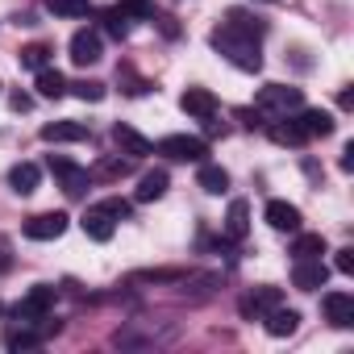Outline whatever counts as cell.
<instances>
[{"mask_svg": "<svg viewBox=\"0 0 354 354\" xmlns=\"http://www.w3.org/2000/svg\"><path fill=\"white\" fill-rule=\"evenodd\" d=\"M9 104H13L17 113H30V104H34V100H30L26 92H13V96H9Z\"/></svg>", "mask_w": 354, "mask_h": 354, "instance_id": "36", "label": "cell"}, {"mask_svg": "<svg viewBox=\"0 0 354 354\" xmlns=\"http://www.w3.org/2000/svg\"><path fill=\"white\" fill-rule=\"evenodd\" d=\"M267 5H275V0H267Z\"/></svg>", "mask_w": 354, "mask_h": 354, "instance_id": "38", "label": "cell"}, {"mask_svg": "<svg viewBox=\"0 0 354 354\" xmlns=\"http://www.w3.org/2000/svg\"><path fill=\"white\" fill-rule=\"evenodd\" d=\"M225 26H234V30H242V34H254V38H263V30H267L259 17H246L242 9H230V21H225Z\"/></svg>", "mask_w": 354, "mask_h": 354, "instance_id": "31", "label": "cell"}, {"mask_svg": "<svg viewBox=\"0 0 354 354\" xmlns=\"http://www.w3.org/2000/svg\"><path fill=\"white\" fill-rule=\"evenodd\" d=\"M196 184H201L209 196H221V192H230V171H225V167H217V162H201Z\"/></svg>", "mask_w": 354, "mask_h": 354, "instance_id": "18", "label": "cell"}, {"mask_svg": "<svg viewBox=\"0 0 354 354\" xmlns=\"http://www.w3.org/2000/svg\"><path fill=\"white\" fill-rule=\"evenodd\" d=\"M250 234V205L246 201H234L230 213H225V238L230 242H242Z\"/></svg>", "mask_w": 354, "mask_h": 354, "instance_id": "20", "label": "cell"}, {"mask_svg": "<svg viewBox=\"0 0 354 354\" xmlns=\"http://www.w3.org/2000/svg\"><path fill=\"white\" fill-rule=\"evenodd\" d=\"M50 175L59 180V188H63L71 201H80V196L88 192V184H92V175H88L84 167H75L71 158H63V154H50Z\"/></svg>", "mask_w": 354, "mask_h": 354, "instance_id": "4", "label": "cell"}, {"mask_svg": "<svg viewBox=\"0 0 354 354\" xmlns=\"http://www.w3.org/2000/svg\"><path fill=\"white\" fill-rule=\"evenodd\" d=\"M67 213H38V217H30L26 221V238L30 242H55V238H63L67 234Z\"/></svg>", "mask_w": 354, "mask_h": 354, "instance_id": "6", "label": "cell"}, {"mask_svg": "<svg viewBox=\"0 0 354 354\" xmlns=\"http://www.w3.org/2000/svg\"><path fill=\"white\" fill-rule=\"evenodd\" d=\"M100 209H104L113 221H129V217H133V205H129V201H121V196H109V201H100Z\"/></svg>", "mask_w": 354, "mask_h": 354, "instance_id": "33", "label": "cell"}, {"mask_svg": "<svg viewBox=\"0 0 354 354\" xmlns=\"http://www.w3.org/2000/svg\"><path fill=\"white\" fill-rule=\"evenodd\" d=\"M117 80H125V84H129V88H125L129 96H142V92H150V84H146V80H138L129 67H121V71H117Z\"/></svg>", "mask_w": 354, "mask_h": 354, "instance_id": "34", "label": "cell"}, {"mask_svg": "<svg viewBox=\"0 0 354 354\" xmlns=\"http://www.w3.org/2000/svg\"><path fill=\"white\" fill-rule=\"evenodd\" d=\"M17 59H21V67H30V71H42V67H50V46L34 42V46H26Z\"/></svg>", "mask_w": 354, "mask_h": 354, "instance_id": "29", "label": "cell"}, {"mask_svg": "<svg viewBox=\"0 0 354 354\" xmlns=\"http://www.w3.org/2000/svg\"><path fill=\"white\" fill-rule=\"evenodd\" d=\"M292 254H296V259H321V254H325V238H321V234H300V230H296Z\"/></svg>", "mask_w": 354, "mask_h": 354, "instance_id": "26", "label": "cell"}, {"mask_svg": "<svg viewBox=\"0 0 354 354\" xmlns=\"http://www.w3.org/2000/svg\"><path fill=\"white\" fill-rule=\"evenodd\" d=\"M129 171H133V158H129V154H125V158L113 154V158H100L88 175H92V180H121V175H129Z\"/></svg>", "mask_w": 354, "mask_h": 354, "instance_id": "23", "label": "cell"}, {"mask_svg": "<svg viewBox=\"0 0 354 354\" xmlns=\"http://www.w3.org/2000/svg\"><path fill=\"white\" fill-rule=\"evenodd\" d=\"M34 88H38V96H46V100H59V96L67 92V80H63V71H55V67H42Z\"/></svg>", "mask_w": 354, "mask_h": 354, "instance_id": "24", "label": "cell"}, {"mask_svg": "<svg viewBox=\"0 0 354 354\" xmlns=\"http://www.w3.org/2000/svg\"><path fill=\"white\" fill-rule=\"evenodd\" d=\"M333 267H337L342 275H354V246H346V250H337V259H333Z\"/></svg>", "mask_w": 354, "mask_h": 354, "instance_id": "35", "label": "cell"}, {"mask_svg": "<svg viewBox=\"0 0 354 354\" xmlns=\"http://www.w3.org/2000/svg\"><path fill=\"white\" fill-rule=\"evenodd\" d=\"M275 304H283V292H279V288H254V292H246V296L238 300V313H242L246 321H250V317L263 321Z\"/></svg>", "mask_w": 354, "mask_h": 354, "instance_id": "7", "label": "cell"}, {"mask_svg": "<svg viewBox=\"0 0 354 354\" xmlns=\"http://www.w3.org/2000/svg\"><path fill=\"white\" fill-rule=\"evenodd\" d=\"M263 325H267V333H271V337H292V333H296V325H300V313H296V308L275 304V308L263 317Z\"/></svg>", "mask_w": 354, "mask_h": 354, "instance_id": "17", "label": "cell"}, {"mask_svg": "<svg viewBox=\"0 0 354 354\" xmlns=\"http://www.w3.org/2000/svg\"><path fill=\"white\" fill-rule=\"evenodd\" d=\"M100 55H104V42L96 30H80L71 38V63L75 67H92V63H100Z\"/></svg>", "mask_w": 354, "mask_h": 354, "instance_id": "8", "label": "cell"}, {"mask_svg": "<svg viewBox=\"0 0 354 354\" xmlns=\"http://www.w3.org/2000/svg\"><path fill=\"white\" fill-rule=\"evenodd\" d=\"M5 346H9V350H38V346H42V333H34L30 325L17 321V325L5 333Z\"/></svg>", "mask_w": 354, "mask_h": 354, "instance_id": "25", "label": "cell"}, {"mask_svg": "<svg viewBox=\"0 0 354 354\" xmlns=\"http://www.w3.org/2000/svg\"><path fill=\"white\" fill-rule=\"evenodd\" d=\"M263 217H267V225H271V230H279V234H296V230H300V221H304V217H300V209H296V205H288V201H271Z\"/></svg>", "mask_w": 354, "mask_h": 354, "instance_id": "12", "label": "cell"}, {"mask_svg": "<svg viewBox=\"0 0 354 354\" xmlns=\"http://www.w3.org/2000/svg\"><path fill=\"white\" fill-rule=\"evenodd\" d=\"M80 100H88V104H96V100H104V84H96V80H80V84H67Z\"/></svg>", "mask_w": 354, "mask_h": 354, "instance_id": "32", "label": "cell"}, {"mask_svg": "<svg viewBox=\"0 0 354 354\" xmlns=\"http://www.w3.org/2000/svg\"><path fill=\"white\" fill-rule=\"evenodd\" d=\"M254 109L267 113V117H288V113L304 109V92L300 88H288V84H267V88H259Z\"/></svg>", "mask_w": 354, "mask_h": 354, "instance_id": "2", "label": "cell"}, {"mask_svg": "<svg viewBox=\"0 0 354 354\" xmlns=\"http://www.w3.org/2000/svg\"><path fill=\"white\" fill-rule=\"evenodd\" d=\"M267 133H271V142H275V146H304V142H308L296 117H275V121L267 125Z\"/></svg>", "mask_w": 354, "mask_h": 354, "instance_id": "16", "label": "cell"}, {"mask_svg": "<svg viewBox=\"0 0 354 354\" xmlns=\"http://www.w3.org/2000/svg\"><path fill=\"white\" fill-rule=\"evenodd\" d=\"M296 121H300L304 138H329L333 133V113H325V109H296Z\"/></svg>", "mask_w": 354, "mask_h": 354, "instance_id": "14", "label": "cell"}, {"mask_svg": "<svg viewBox=\"0 0 354 354\" xmlns=\"http://www.w3.org/2000/svg\"><path fill=\"white\" fill-rule=\"evenodd\" d=\"M42 142H88V125H80V121H50V125H42Z\"/></svg>", "mask_w": 354, "mask_h": 354, "instance_id": "19", "label": "cell"}, {"mask_svg": "<svg viewBox=\"0 0 354 354\" xmlns=\"http://www.w3.org/2000/svg\"><path fill=\"white\" fill-rule=\"evenodd\" d=\"M167 171H146L142 180H138V192H133V201H142V205H150V201H158L162 192H167Z\"/></svg>", "mask_w": 354, "mask_h": 354, "instance_id": "22", "label": "cell"}, {"mask_svg": "<svg viewBox=\"0 0 354 354\" xmlns=\"http://www.w3.org/2000/svg\"><path fill=\"white\" fill-rule=\"evenodd\" d=\"M325 279H329V267H325L321 259H296L292 283H296L300 292H317V288H325Z\"/></svg>", "mask_w": 354, "mask_h": 354, "instance_id": "9", "label": "cell"}, {"mask_svg": "<svg viewBox=\"0 0 354 354\" xmlns=\"http://www.w3.org/2000/svg\"><path fill=\"white\" fill-rule=\"evenodd\" d=\"M129 21H150L154 17V0H121V5H117Z\"/></svg>", "mask_w": 354, "mask_h": 354, "instance_id": "30", "label": "cell"}, {"mask_svg": "<svg viewBox=\"0 0 354 354\" xmlns=\"http://www.w3.org/2000/svg\"><path fill=\"white\" fill-rule=\"evenodd\" d=\"M113 142H117V150L121 154H129V158H142V154H154V146H150V138H142L133 125H117L113 129Z\"/></svg>", "mask_w": 354, "mask_h": 354, "instance_id": "15", "label": "cell"}, {"mask_svg": "<svg viewBox=\"0 0 354 354\" xmlns=\"http://www.w3.org/2000/svg\"><path fill=\"white\" fill-rule=\"evenodd\" d=\"M209 42H213V50L225 55L238 71H259V67H263V55H259V38H254V34H242V30H234V26H217Z\"/></svg>", "mask_w": 354, "mask_h": 354, "instance_id": "1", "label": "cell"}, {"mask_svg": "<svg viewBox=\"0 0 354 354\" xmlns=\"http://www.w3.org/2000/svg\"><path fill=\"white\" fill-rule=\"evenodd\" d=\"M154 154H162V158H180V162H205L209 146H205L201 138H188V133H167V138L154 146Z\"/></svg>", "mask_w": 354, "mask_h": 354, "instance_id": "5", "label": "cell"}, {"mask_svg": "<svg viewBox=\"0 0 354 354\" xmlns=\"http://www.w3.org/2000/svg\"><path fill=\"white\" fill-rule=\"evenodd\" d=\"M180 109H184L188 117H196V121H213V117H217V100H213V92H205V88H188V92L180 96Z\"/></svg>", "mask_w": 354, "mask_h": 354, "instance_id": "11", "label": "cell"}, {"mask_svg": "<svg viewBox=\"0 0 354 354\" xmlns=\"http://www.w3.org/2000/svg\"><path fill=\"white\" fill-rule=\"evenodd\" d=\"M342 171H354V146H346V154H342Z\"/></svg>", "mask_w": 354, "mask_h": 354, "instance_id": "37", "label": "cell"}, {"mask_svg": "<svg viewBox=\"0 0 354 354\" xmlns=\"http://www.w3.org/2000/svg\"><path fill=\"white\" fill-rule=\"evenodd\" d=\"M321 308H325L329 325H337V329H350L354 325V296L350 292H325Z\"/></svg>", "mask_w": 354, "mask_h": 354, "instance_id": "10", "label": "cell"}, {"mask_svg": "<svg viewBox=\"0 0 354 354\" xmlns=\"http://www.w3.org/2000/svg\"><path fill=\"white\" fill-rule=\"evenodd\" d=\"M80 230H84L92 242H109V238H113V230H117V221H113L100 205H92V209L80 217Z\"/></svg>", "mask_w": 354, "mask_h": 354, "instance_id": "13", "label": "cell"}, {"mask_svg": "<svg viewBox=\"0 0 354 354\" xmlns=\"http://www.w3.org/2000/svg\"><path fill=\"white\" fill-rule=\"evenodd\" d=\"M55 288L50 283H34L26 296H21V304L13 308V317L21 321V325H38V321H46L50 317V308H55Z\"/></svg>", "mask_w": 354, "mask_h": 354, "instance_id": "3", "label": "cell"}, {"mask_svg": "<svg viewBox=\"0 0 354 354\" xmlns=\"http://www.w3.org/2000/svg\"><path fill=\"white\" fill-rule=\"evenodd\" d=\"M100 21H104V34H109V38H117V42H121V38H129V30H133V21H129L117 5H113V9H104V17H100Z\"/></svg>", "mask_w": 354, "mask_h": 354, "instance_id": "27", "label": "cell"}, {"mask_svg": "<svg viewBox=\"0 0 354 354\" xmlns=\"http://www.w3.org/2000/svg\"><path fill=\"white\" fill-rule=\"evenodd\" d=\"M46 9L55 17H88L92 13V0H46Z\"/></svg>", "mask_w": 354, "mask_h": 354, "instance_id": "28", "label": "cell"}, {"mask_svg": "<svg viewBox=\"0 0 354 354\" xmlns=\"http://www.w3.org/2000/svg\"><path fill=\"white\" fill-rule=\"evenodd\" d=\"M38 180H42V171H38L34 162H17V167L9 171V188H13L17 196H30V192L38 188Z\"/></svg>", "mask_w": 354, "mask_h": 354, "instance_id": "21", "label": "cell"}]
</instances>
